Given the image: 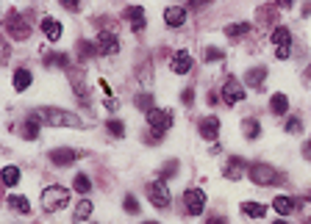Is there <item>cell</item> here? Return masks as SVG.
<instances>
[{
	"label": "cell",
	"mask_w": 311,
	"mask_h": 224,
	"mask_svg": "<svg viewBox=\"0 0 311 224\" xmlns=\"http://www.w3.org/2000/svg\"><path fill=\"white\" fill-rule=\"evenodd\" d=\"M136 106L142 108L144 114H147V111H153V108H156V106H153V97H150V94H139V97H136Z\"/></svg>",
	"instance_id": "obj_34"
},
{
	"label": "cell",
	"mask_w": 311,
	"mask_h": 224,
	"mask_svg": "<svg viewBox=\"0 0 311 224\" xmlns=\"http://www.w3.org/2000/svg\"><path fill=\"white\" fill-rule=\"evenodd\" d=\"M272 224H289V222H283V218H278V222H272Z\"/></svg>",
	"instance_id": "obj_45"
},
{
	"label": "cell",
	"mask_w": 311,
	"mask_h": 224,
	"mask_svg": "<svg viewBox=\"0 0 311 224\" xmlns=\"http://www.w3.org/2000/svg\"><path fill=\"white\" fill-rule=\"evenodd\" d=\"M303 130V122H300L297 116H289L286 119V133H300Z\"/></svg>",
	"instance_id": "obj_35"
},
{
	"label": "cell",
	"mask_w": 311,
	"mask_h": 224,
	"mask_svg": "<svg viewBox=\"0 0 311 224\" xmlns=\"http://www.w3.org/2000/svg\"><path fill=\"white\" fill-rule=\"evenodd\" d=\"M120 50V39L114 34H100V39H97V53L100 56H114Z\"/></svg>",
	"instance_id": "obj_10"
},
{
	"label": "cell",
	"mask_w": 311,
	"mask_h": 224,
	"mask_svg": "<svg viewBox=\"0 0 311 224\" xmlns=\"http://www.w3.org/2000/svg\"><path fill=\"white\" fill-rule=\"evenodd\" d=\"M31 116H36L42 124H50V128H67V124L70 128H81V119L70 111H61V108H39Z\"/></svg>",
	"instance_id": "obj_1"
},
{
	"label": "cell",
	"mask_w": 311,
	"mask_h": 224,
	"mask_svg": "<svg viewBox=\"0 0 311 224\" xmlns=\"http://www.w3.org/2000/svg\"><path fill=\"white\" fill-rule=\"evenodd\" d=\"M125 20L131 22V28H133V30H144V12H142V6H131V8H125Z\"/></svg>",
	"instance_id": "obj_18"
},
{
	"label": "cell",
	"mask_w": 311,
	"mask_h": 224,
	"mask_svg": "<svg viewBox=\"0 0 311 224\" xmlns=\"http://www.w3.org/2000/svg\"><path fill=\"white\" fill-rule=\"evenodd\" d=\"M42 30H45V36H48L50 42H59L61 39V22L56 17H45L42 20Z\"/></svg>",
	"instance_id": "obj_17"
},
{
	"label": "cell",
	"mask_w": 311,
	"mask_h": 224,
	"mask_svg": "<svg viewBox=\"0 0 311 224\" xmlns=\"http://www.w3.org/2000/svg\"><path fill=\"white\" fill-rule=\"evenodd\" d=\"M61 6L70 8V12H78V8H81V0H61Z\"/></svg>",
	"instance_id": "obj_37"
},
{
	"label": "cell",
	"mask_w": 311,
	"mask_h": 224,
	"mask_svg": "<svg viewBox=\"0 0 311 224\" xmlns=\"http://www.w3.org/2000/svg\"><path fill=\"white\" fill-rule=\"evenodd\" d=\"M75 160H78V152L70 147H59L50 152V164L53 166H70V164H75Z\"/></svg>",
	"instance_id": "obj_9"
},
{
	"label": "cell",
	"mask_w": 311,
	"mask_h": 224,
	"mask_svg": "<svg viewBox=\"0 0 311 224\" xmlns=\"http://www.w3.org/2000/svg\"><path fill=\"white\" fill-rule=\"evenodd\" d=\"M242 213L247 218H261V216H267V208L258 205V202H242Z\"/></svg>",
	"instance_id": "obj_22"
},
{
	"label": "cell",
	"mask_w": 311,
	"mask_h": 224,
	"mask_svg": "<svg viewBox=\"0 0 311 224\" xmlns=\"http://www.w3.org/2000/svg\"><path fill=\"white\" fill-rule=\"evenodd\" d=\"M245 100V86H242L236 78H228L225 86H222V102L225 106H236V102Z\"/></svg>",
	"instance_id": "obj_5"
},
{
	"label": "cell",
	"mask_w": 311,
	"mask_h": 224,
	"mask_svg": "<svg viewBox=\"0 0 311 224\" xmlns=\"http://www.w3.org/2000/svg\"><path fill=\"white\" fill-rule=\"evenodd\" d=\"M39 128H42V122H39L36 116H31L28 122H25L23 128H20V133H23L25 142H36V138H39Z\"/></svg>",
	"instance_id": "obj_19"
},
{
	"label": "cell",
	"mask_w": 311,
	"mask_h": 224,
	"mask_svg": "<svg viewBox=\"0 0 311 224\" xmlns=\"http://www.w3.org/2000/svg\"><path fill=\"white\" fill-rule=\"evenodd\" d=\"M122 208H125V213H133V216H136V213H139V202H136V196L128 194L125 200H122Z\"/></svg>",
	"instance_id": "obj_32"
},
{
	"label": "cell",
	"mask_w": 311,
	"mask_h": 224,
	"mask_svg": "<svg viewBox=\"0 0 311 224\" xmlns=\"http://www.w3.org/2000/svg\"><path fill=\"white\" fill-rule=\"evenodd\" d=\"M198 133L206 138V142H214V138L220 136V119H217V116H206V119H200Z\"/></svg>",
	"instance_id": "obj_8"
},
{
	"label": "cell",
	"mask_w": 311,
	"mask_h": 224,
	"mask_svg": "<svg viewBox=\"0 0 311 224\" xmlns=\"http://www.w3.org/2000/svg\"><path fill=\"white\" fill-rule=\"evenodd\" d=\"M303 158H305V160H311V142H305V144H303Z\"/></svg>",
	"instance_id": "obj_41"
},
{
	"label": "cell",
	"mask_w": 311,
	"mask_h": 224,
	"mask_svg": "<svg viewBox=\"0 0 311 224\" xmlns=\"http://www.w3.org/2000/svg\"><path fill=\"white\" fill-rule=\"evenodd\" d=\"M92 210H95V205H92L89 200H81V202H78V208H75V216H72V222H75V224H84L86 218L92 216Z\"/></svg>",
	"instance_id": "obj_20"
},
{
	"label": "cell",
	"mask_w": 311,
	"mask_h": 224,
	"mask_svg": "<svg viewBox=\"0 0 311 224\" xmlns=\"http://www.w3.org/2000/svg\"><path fill=\"white\" fill-rule=\"evenodd\" d=\"M178 169H181L178 160H170V164H164V169L159 172V177H162V180H170L173 174H178Z\"/></svg>",
	"instance_id": "obj_31"
},
{
	"label": "cell",
	"mask_w": 311,
	"mask_h": 224,
	"mask_svg": "<svg viewBox=\"0 0 311 224\" xmlns=\"http://www.w3.org/2000/svg\"><path fill=\"white\" fill-rule=\"evenodd\" d=\"M305 224H311V218H308V222H305Z\"/></svg>",
	"instance_id": "obj_48"
},
{
	"label": "cell",
	"mask_w": 311,
	"mask_h": 224,
	"mask_svg": "<svg viewBox=\"0 0 311 224\" xmlns=\"http://www.w3.org/2000/svg\"><path fill=\"white\" fill-rule=\"evenodd\" d=\"M269 111L275 114V116H283V114H289V97L283 94V92H275V94L269 97Z\"/></svg>",
	"instance_id": "obj_16"
},
{
	"label": "cell",
	"mask_w": 311,
	"mask_h": 224,
	"mask_svg": "<svg viewBox=\"0 0 311 224\" xmlns=\"http://www.w3.org/2000/svg\"><path fill=\"white\" fill-rule=\"evenodd\" d=\"M272 208H275L281 216H289V213H294L300 208V202L294 200V196H286V194H281V196H275L272 200Z\"/></svg>",
	"instance_id": "obj_12"
},
{
	"label": "cell",
	"mask_w": 311,
	"mask_h": 224,
	"mask_svg": "<svg viewBox=\"0 0 311 224\" xmlns=\"http://www.w3.org/2000/svg\"><path fill=\"white\" fill-rule=\"evenodd\" d=\"M184 205H186V213L189 216H200L206 210V194L200 188H189L184 194Z\"/></svg>",
	"instance_id": "obj_7"
},
{
	"label": "cell",
	"mask_w": 311,
	"mask_h": 224,
	"mask_svg": "<svg viewBox=\"0 0 311 224\" xmlns=\"http://www.w3.org/2000/svg\"><path fill=\"white\" fill-rule=\"evenodd\" d=\"M250 180L256 186H275V183H281L278 172L272 169V166H267V164H253L250 166Z\"/></svg>",
	"instance_id": "obj_4"
},
{
	"label": "cell",
	"mask_w": 311,
	"mask_h": 224,
	"mask_svg": "<svg viewBox=\"0 0 311 224\" xmlns=\"http://www.w3.org/2000/svg\"><path fill=\"white\" fill-rule=\"evenodd\" d=\"M184 102H186V106L195 102V88H184Z\"/></svg>",
	"instance_id": "obj_39"
},
{
	"label": "cell",
	"mask_w": 311,
	"mask_h": 224,
	"mask_svg": "<svg viewBox=\"0 0 311 224\" xmlns=\"http://www.w3.org/2000/svg\"><path fill=\"white\" fill-rule=\"evenodd\" d=\"M308 14H311V3H305V6H303V17H308Z\"/></svg>",
	"instance_id": "obj_44"
},
{
	"label": "cell",
	"mask_w": 311,
	"mask_h": 224,
	"mask_svg": "<svg viewBox=\"0 0 311 224\" xmlns=\"http://www.w3.org/2000/svg\"><path fill=\"white\" fill-rule=\"evenodd\" d=\"M272 44H275V48H289V44H292V34H289V28H275L272 30Z\"/></svg>",
	"instance_id": "obj_21"
},
{
	"label": "cell",
	"mask_w": 311,
	"mask_h": 224,
	"mask_svg": "<svg viewBox=\"0 0 311 224\" xmlns=\"http://www.w3.org/2000/svg\"><path fill=\"white\" fill-rule=\"evenodd\" d=\"M275 3H278L281 8H292V6H294V0H275Z\"/></svg>",
	"instance_id": "obj_42"
},
{
	"label": "cell",
	"mask_w": 311,
	"mask_h": 224,
	"mask_svg": "<svg viewBox=\"0 0 311 224\" xmlns=\"http://www.w3.org/2000/svg\"><path fill=\"white\" fill-rule=\"evenodd\" d=\"M72 188L78 191V194H89L92 191V180H89V174H75V180H72Z\"/></svg>",
	"instance_id": "obj_24"
},
{
	"label": "cell",
	"mask_w": 311,
	"mask_h": 224,
	"mask_svg": "<svg viewBox=\"0 0 311 224\" xmlns=\"http://www.w3.org/2000/svg\"><path fill=\"white\" fill-rule=\"evenodd\" d=\"M45 66H61V70H67V66H70V58H67L64 53H48L45 56Z\"/></svg>",
	"instance_id": "obj_26"
},
{
	"label": "cell",
	"mask_w": 311,
	"mask_h": 224,
	"mask_svg": "<svg viewBox=\"0 0 311 224\" xmlns=\"http://www.w3.org/2000/svg\"><path fill=\"white\" fill-rule=\"evenodd\" d=\"M144 116H147V124L156 133V138L162 142V136L173 128V111H167V108H153V111H147Z\"/></svg>",
	"instance_id": "obj_3"
},
{
	"label": "cell",
	"mask_w": 311,
	"mask_h": 224,
	"mask_svg": "<svg viewBox=\"0 0 311 224\" xmlns=\"http://www.w3.org/2000/svg\"><path fill=\"white\" fill-rule=\"evenodd\" d=\"M247 30H250V22H233L225 28V36H231V39H236V36H245Z\"/></svg>",
	"instance_id": "obj_27"
},
{
	"label": "cell",
	"mask_w": 311,
	"mask_h": 224,
	"mask_svg": "<svg viewBox=\"0 0 311 224\" xmlns=\"http://www.w3.org/2000/svg\"><path fill=\"white\" fill-rule=\"evenodd\" d=\"M144 224H156V222H144Z\"/></svg>",
	"instance_id": "obj_46"
},
{
	"label": "cell",
	"mask_w": 311,
	"mask_h": 224,
	"mask_svg": "<svg viewBox=\"0 0 311 224\" xmlns=\"http://www.w3.org/2000/svg\"><path fill=\"white\" fill-rule=\"evenodd\" d=\"M209 224H228V218H225V216H211Z\"/></svg>",
	"instance_id": "obj_40"
},
{
	"label": "cell",
	"mask_w": 311,
	"mask_h": 224,
	"mask_svg": "<svg viewBox=\"0 0 311 224\" xmlns=\"http://www.w3.org/2000/svg\"><path fill=\"white\" fill-rule=\"evenodd\" d=\"M67 202H70V191H67L64 186H48V188L42 191V210L45 213L64 210Z\"/></svg>",
	"instance_id": "obj_2"
},
{
	"label": "cell",
	"mask_w": 311,
	"mask_h": 224,
	"mask_svg": "<svg viewBox=\"0 0 311 224\" xmlns=\"http://www.w3.org/2000/svg\"><path fill=\"white\" fill-rule=\"evenodd\" d=\"M308 78H311V66H308Z\"/></svg>",
	"instance_id": "obj_47"
},
{
	"label": "cell",
	"mask_w": 311,
	"mask_h": 224,
	"mask_svg": "<svg viewBox=\"0 0 311 224\" xmlns=\"http://www.w3.org/2000/svg\"><path fill=\"white\" fill-rule=\"evenodd\" d=\"M170 70H173L175 75H186V72L192 70V56L186 53V50L175 53V56H173V61H170Z\"/></svg>",
	"instance_id": "obj_11"
},
{
	"label": "cell",
	"mask_w": 311,
	"mask_h": 224,
	"mask_svg": "<svg viewBox=\"0 0 311 224\" xmlns=\"http://www.w3.org/2000/svg\"><path fill=\"white\" fill-rule=\"evenodd\" d=\"M289 56H292V44H289V48H278L275 50V58H281V61L289 58Z\"/></svg>",
	"instance_id": "obj_38"
},
{
	"label": "cell",
	"mask_w": 311,
	"mask_h": 224,
	"mask_svg": "<svg viewBox=\"0 0 311 224\" xmlns=\"http://www.w3.org/2000/svg\"><path fill=\"white\" fill-rule=\"evenodd\" d=\"M206 58H209V61H220V58H222V50L209 48V50H206Z\"/></svg>",
	"instance_id": "obj_36"
},
{
	"label": "cell",
	"mask_w": 311,
	"mask_h": 224,
	"mask_svg": "<svg viewBox=\"0 0 311 224\" xmlns=\"http://www.w3.org/2000/svg\"><path fill=\"white\" fill-rule=\"evenodd\" d=\"M164 22H167L170 28H181V25L186 22V8H181V6H170L167 12H164Z\"/></svg>",
	"instance_id": "obj_15"
},
{
	"label": "cell",
	"mask_w": 311,
	"mask_h": 224,
	"mask_svg": "<svg viewBox=\"0 0 311 224\" xmlns=\"http://www.w3.org/2000/svg\"><path fill=\"white\" fill-rule=\"evenodd\" d=\"M242 130H245V136L250 138V142H256V138L261 136V124H258L256 119H245V122H242Z\"/></svg>",
	"instance_id": "obj_25"
},
{
	"label": "cell",
	"mask_w": 311,
	"mask_h": 224,
	"mask_svg": "<svg viewBox=\"0 0 311 224\" xmlns=\"http://www.w3.org/2000/svg\"><path fill=\"white\" fill-rule=\"evenodd\" d=\"M147 196H150V202H153L156 208H170V191H167V183H164L162 177L156 180V183H150L147 186Z\"/></svg>",
	"instance_id": "obj_6"
},
{
	"label": "cell",
	"mask_w": 311,
	"mask_h": 224,
	"mask_svg": "<svg viewBox=\"0 0 311 224\" xmlns=\"http://www.w3.org/2000/svg\"><path fill=\"white\" fill-rule=\"evenodd\" d=\"M31 80H34V78H31V72L25 70V66L14 72V88H17V92H25V88L31 86Z\"/></svg>",
	"instance_id": "obj_23"
},
{
	"label": "cell",
	"mask_w": 311,
	"mask_h": 224,
	"mask_svg": "<svg viewBox=\"0 0 311 224\" xmlns=\"http://www.w3.org/2000/svg\"><path fill=\"white\" fill-rule=\"evenodd\" d=\"M9 205L14 208V210L17 213H31V205H28V200H25V196H9Z\"/></svg>",
	"instance_id": "obj_28"
},
{
	"label": "cell",
	"mask_w": 311,
	"mask_h": 224,
	"mask_svg": "<svg viewBox=\"0 0 311 224\" xmlns=\"http://www.w3.org/2000/svg\"><path fill=\"white\" fill-rule=\"evenodd\" d=\"M264 80H267V66H253L245 75V86L250 88H264Z\"/></svg>",
	"instance_id": "obj_14"
},
{
	"label": "cell",
	"mask_w": 311,
	"mask_h": 224,
	"mask_svg": "<svg viewBox=\"0 0 311 224\" xmlns=\"http://www.w3.org/2000/svg\"><path fill=\"white\" fill-rule=\"evenodd\" d=\"M106 128H108V133H111L114 138H122V136H125V124H122L120 119H108Z\"/></svg>",
	"instance_id": "obj_30"
},
{
	"label": "cell",
	"mask_w": 311,
	"mask_h": 224,
	"mask_svg": "<svg viewBox=\"0 0 311 224\" xmlns=\"http://www.w3.org/2000/svg\"><path fill=\"white\" fill-rule=\"evenodd\" d=\"M189 3H192V8H200V6H206L209 0H189Z\"/></svg>",
	"instance_id": "obj_43"
},
{
	"label": "cell",
	"mask_w": 311,
	"mask_h": 224,
	"mask_svg": "<svg viewBox=\"0 0 311 224\" xmlns=\"http://www.w3.org/2000/svg\"><path fill=\"white\" fill-rule=\"evenodd\" d=\"M78 48H81V56H95L97 53V42H78Z\"/></svg>",
	"instance_id": "obj_33"
},
{
	"label": "cell",
	"mask_w": 311,
	"mask_h": 224,
	"mask_svg": "<svg viewBox=\"0 0 311 224\" xmlns=\"http://www.w3.org/2000/svg\"><path fill=\"white\" fill-rule=\"evenodd\" d=\"M245 160H242V158H236V155H233V158L231 160H228V166H225V169H222V174H225L228 177V180H242V177H245Z\"/></svg>",
	"instance_id": "obj_13"
},
{
	"label": "cell",
	"mask_w": 311,
	"mask_h": 224,
	"mask_svg": "<svg viewBox=\"0 0 311 224\" xmlns=\"http://www.w3.org/2000/svg\"><path fill=\"white\" fill-rule=\"evenodd\" d=\"M3 183L6 186H17L20 183V169L17 166H6V169H3Z\"/></svg>",
	"instance_id": "obj_29"
}]
</instances>
